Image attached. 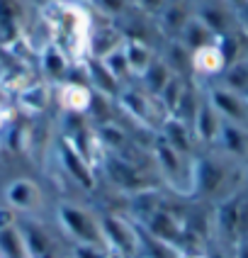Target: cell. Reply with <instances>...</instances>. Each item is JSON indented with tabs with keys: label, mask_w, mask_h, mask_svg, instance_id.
<instances>
[{
	"label": "cell",
	"mask_w": 248,
	"mask_h": 258,
	"mask_svg": "<svg viewBox=\"0 0 248 258\" xmlns=\"http://www.w3.org/2000/svg\"><path fill=\"white\" fill-rule=\"evenodd\" d=\"M214 102H217L219 107L226 112V115L231 117L233 122H248L246 119V105L238 100V98H233L231 93H214Z\"/></svg>",
	"instance_id": "1"
},
{
	"label": "cell",
	"mask_w": 248,
	"mask_h": 258,
	"mask_svg": "<svg viewBox=\"0 0 248 258\" xmlns=\"http://www.w3.org/2000/svg\"><path fill=\"white\" fill-rule=\"evenodd\" d=\"M195 66L200 69V71H219L221 66H224V54L217 51L214 46H202V49H197V54H195Z\"/></svg>",
	"instance_id": "2"
},
{
	"label": "cell",
	"mask_w": 248,
	"mask_h": 258,
	"mask_svg": "<svg viewBox=\"0 0 248 258\" xmlns=\"http://www.w3.org/2000/svg\"><path fill=\"white\" fill-rule=\"evenodd\" d=\"M61 100H63L66 107H71V110H86L88 105H90V93L80 86H66Z\"/></svg>",
	"instance_id": "3"
},
{
	"label": "cell",
	"mask_w": 248,
	"mask_h": 258,
	"mask_svg": "<svg viewBox=\"0 0 248 258\" xmlns=\"http://www.w3.org/2000/svg\"><path fill=\"white\" fill-rule=\"evenodd\" d=\"M3 117H5V115H3V112H0V124H3Z\"/></svg>",
	"instance_id": "4"
}]
</instances>
